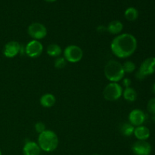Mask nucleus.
I'll list each match as a JSON object with an SVG mask.
<instances>
[{
  "instance_id": "obj_24",
  "label": "nucleus",
  "mask_w": 155,
  "mask_h": 155,
  "mask_svg": "<svg viewBox=\"0 0 155 155\" xmlns=\"http://www.w3.org/2000/svg\"><path fill=\"white\" fill-rule=\"evenodd\" d=\"M122 83H123V86H124L125 88L131 87L130 86H131L132 84V80H130V78H125V77H124V78L122 80Z\"/></svg>"
},
{
  "instance_id": "obj_13",
  "label": "nucleus",
  "mask_w": 155,
  "mask_h": 155,
  "mask_svg": "<svg viewBox=\"0 0 155 155\" xmlns=\"http://www.w3.org/2000/svg\"><path fill=\"white\" fill-rule=\"evenodd\" d=\"M133 135L139 141H147L151 136L150 130L147 127L142 125L135 127Z\"/></svg>"
},
{
  "instance_id": "obj_5",
  "label": "nucleus",
  "mask_w": 155,
  "mask_h": 155,
  "mask_svg": "<svg viewBox=\"0 0 155 155\" xmlns=\"http://www.w3.org/2000/svg\"><path fill=\"white\" fill-rule=\"evenodd\" d=\"M106 101H115L123 95V88L118 83H110L104 87L102 92Z\"/></svg>"
},
{
  "instance_id": "obj_26",
  "label": "nucleus",
  "mask_w": 155,
  "mask_h": 155,
  "mask_svg": "<svg viewBox=\"0 0 155 155\" xmlns=\"http://www.w3.org/2000/svg\"><path fill=\"white\" fill-rule=\"evenodd\" d=\"M152 92L155 95V83L153 84V86H152Z\"/></svg>"
},
{
  "instance_id": "obj_28",
  "label": "nucleus",
  "mask_w": 155,
  "mask_h": 155,
  "mask_svg": "<svg viewBox=\"0 0 155 155\" xmlns=\"http://www.w3.org/2000/svg\"><path fill=\"white\" fill-rule=\"evenodd\" d=\"M91 155H101V154H97V153H95V154H91Z\"/></svg>"
},
{
  "instance_id": "obj_11",
  "label": "nucleus",
  "mask_w": 155,
  "mask_h": 155,
  "mask_svg": "<svg viewBox=\"0 0 155 155\" xmlns=\"http://www.w3.org/2000/svg\"><path fill=\"white\" fill-rule=\"evenodd\" d=\"M145 114L140 109H134L130 113L128 117L129 122L133 127H139L143 125L145 121Z\"/></svg>"
},
{
  "instance_id": "obj_2",
  "label": "nucleus",
  "mask_w": 155,
  "mask_h": 155,
  "mask_svg": "<svg viewBox=\"0 0 155 155\" xmlns=\"http://www.w3.org/2000/svg\"><path fill=\"white\" fill-rule=\"evenodd\" d=\"M37 143L41 151L48 153L52 152L58 147V136L52 130H46L43 133L39 134Z\"/></svg>"
},
{
  "instance_id": "obj_21",
  "label": "nucleus",
  "mask_w": 155,
  "mask_h": 155,
  "mask_svg": "<svg viewBox=\"0 0 155 155\" xmlns=\"http://www.w3.org/2000/svg\"><path fill=\"white\" fill-rule=\"evenodd\" d=\"M67 65V61L64 57H58L56 58L55 60L54 61V68L57 69H63L66 67Z\"/></svg>"
},
{
  "instance_id": "obj_12",
  "label": "nucleus",
  "mask_w": 155,
  "mask_h": 155,
  "mask_svg": "<svg viewBox=\"0 0 155 155\" xmlns=\"http://www.w3.org/2000/svg\"><path fill=\"white\" fill-rule=\"evenodd\" d=\"M23 155H40L41 149L39 145L33 141H28L23 147Z\"/></svg>"
},
{
  "instance_id": "obj_9",
  "label": "nucleus",
  "mask_w": 155,
  "mask_h": 155,
  "mask_svg": "<svg viewBox=\"0 0 155 155\" xmlns=\"http://www.w3.org/2000/svg\"><path fill=\"white\" fill-rule=\"evenodd\" d=\"M132 151L135 155H150L152 151V147L147 141L138 140L133 143Z\"/></svg>"
},
{
  "instance_id": "obj_18",
  "label": "nucleus",
  "mask_w": 155,
  "mask_h": 155,
  "mask_svg": "<svg viewBox=\"0 0 155 155\" xmlns=\"http://www.w3.org/2000/svg\"><path fill=\"white\" fill-rule=\"evenodd\" d=\"M135 127H133L131 124L130 123H124L120 127V130L123 136H126V137H130L132 135H133L134 133Z\"/></svg>"
},
{
  "instance_id": "obj_17",
  "label": "nucleus",
  "mask_w": 155,
  "mask_h": 155,
  "mask_svg": "<svg viewBox=\"0 0 155 155\" xmlns=\"http://www.w3.org/2000/svg\"><path fill=\"white\" fill-rule=\"evenodd\" d=\"M47 54L50 56V57L53 58H58L60 57L61 54H62V49L61 46L58 44L52 43L50 44L47 47Z\"/></svg>"
},
{
  "instance_id": "obj_4",
  "label": "nucleus",
  "mask_w": 155,
  "mask_h": 155,
  "mask_svg": "<svg viewBox=\"0 0 155 155\" xmlns=\"http://www.w3.org/2000/svg\"><path fill=\"white\" fill-rule=\"evenodd\" d=\"M155 73V57H149L145 59L141 64L136 74V77L139 80H143L148 76Z\"/></svg>"
},
{
  "instance_id": "obj_16",
  "label": "nucleus",
  "mask_w": 155,
  "mask_h": 155,
  "mask_svg": "<svg viewBox=\"0 0 155 155\" xmlns=\"http://www.w3.org/2000/svg\"><path fill=\"white\" fill-rule=\"evenodd\" d=\"M123 97L124 99L130 102H133L137 99V92L136 89L132 87L125 88L124 90H123Z\"/></svg>"
},
{
  "instance_id": "obj_7",
  "label": "nucleus",
  "mask_w": 155,
  "mask_h": 155,
  "mask_svg": "<svg viewBox=\"0 0 155 155\" xmlns=\"http://www.w3.org/2000/svg\"><path fill=\"white\" fill-rule=\"evenodd\" d=\"M27 33L35 40H40L47 36V28L44 24L39 22L32 23L27 28Z\"/></svg>"
},
{
  "instance_id": "obj_6",
  "label": "nucleus",
  "mask_w": 155,
  "mask_h": 155,
  "mask_svg": "<svg viewBox=\"0 0 155 155\" xmlns=\"http://www.w3.org/2000/svg\"><path fill=\"white\" fill-rule=\"evenodd\" d=\"M64 58L67 62L78 63L83 59V51L80 46L76 45H70L64 50Z\"/></svg>"
},
{
  "instance_id": "obj_1",
  "label": "nucleus",
  "mask_w": 155,
  "mask_h": 155,
  "mask_svg": "<svg viewBox=\"0 0 155 155\" xmlns=\"http://www.w3.org/2000/svg\"><path fill=\"white\" fill-rule=\"evenodd\" d=\"M138 42L130 33H122L115 36L110 43L112 53L118 58H127L136 51Z\"/></svg>"
},
{
  "instance_id": "obj_3",
  "label": "nucleus",
  "mask_w": 155,
  "mask_h": 155,
  "mask_svg": "<svg viewBox=\"0 0 155 155\" xmlns=\"http://www.w3.org/2000/svg\"><path fill=\"white\" fill-rule=\"evenodd\" d=\"M104 76L110 83H118L125 77L123 64L116 60H110L104 67Z\"/></svg>"
},
{
  "instance_id": "obj_29",
  "label": "nucleus",
  "mask_w": 155,
  "mask_h": 155,
  "mask_svg": "<svg viewBox=\"0 0 155 155\" xmlns=\"http://www.w3.org/2000/svg\"><path fill=\"white\" fill-rule=\"evenodd\" d=\"M0 155H2V151L0 150Z\"/></svg>"
},
{
  "instance_id": "obj_8",
  "label": "nucleus",
  "mask_w": 155,
  "mask_h": 155,
  "mask_svg": "<svg viewBox=\"0 0 155 155\" xmlns=\"http://www.w3.org/2000/svg\"><path fill=\"white\" fill-rule=\"evenodd\" d=\"M43 51V45L39 40L33 39L26 45L25 54L31 58L39 57Z\"/></svg>"
},
{
  "instance_id": "obj_23",
  "label": "nucleus",
  "mask_w": 155,
  "mask_h": 155,
  "mask_svg": "<svg viewBox=\"0 0 155 155\" xmlns=\"http://www.w3.org/2000/svg\"><path fill=\"white\" fill-rule=\"evenodd\" d=\"M34 128H35V130H36V131L39 134L43 133L45 130H46L45 124H44V123H42V122H37V123H36V124H35V126H34Z\"/></svg>"
},
{
  "instance_id": "obj_25",
  "label": "nucleus",
  "mask_w": 155,
  "mask_h": 155,
  "mask_svg": "<svg viewBox=\"0 0 155 155\" xmlns=\"http://www.w3.org/2000/svg\"><path fill=\"white\" fill-rule=\"evenodd\" d=\"M97 31L99 32V33H103L104 31H107V27H104V26H99L97 28Z\"/></svg>"
},
{
  "instance_id": "obj_10",
  "label": "nucleus",
  "mask_w": 155,
  "mask_h": 155,
  "mask_svg": "<svg viewBox=\"0 0 155 155\" xmlns=\"http://www.w3.org/2000/svg\"><path fill=\"white\" fill-rule=\"evenodd\" d=\"M21 45L17 41H10L5 45L3 54L8 58H12L20 54Z\"/></svg>"
},
{
  "instance_id": "obj_15",
  "label": "nucleus",
  "mask_w": 155,
  "mask_h": 155,
  "mask_svg": "<svg viewBox=\"0 0 155 155\" xmlns=\"http://www.w3.org/2000/svg\"><path fill=\"white\" fill-rule=\"evenodd\" d=\"M40 104L45 108H50L53 107L56 102V98L53 94L45 93L41 96L39 99Z\"/></svg>"
},
{
  "instance_id": "obj_20",
  "label": "nucleus",
  "mask_w": 155,
  "mask_h": 155,
  "mask_svg": "<svg viewBox=\"0 0 155 155\" xmlns=\"http://www.w3.org/2000/svg\"><path fill=\"white\" fill-rule=\"evenodd\" d=\"M123 68H124L125 74H132L136 71V64L131 61H127L123 64Z\"/></svg>"
},
{
  "instance_id": "obj_14",
  "label": "nucleus",
  "mask_w": 155,
  "mask_h": 155,
  "mask_svg": "<svg viewBox=\"0 0 155 155\" xmlns=\"http://www.w3.org/2000/svg\"><path fill=\"white\" fill-rule=\"evenodd\" d=\"M124 29V24L121 21L115 20V21H110L107 27V31L112 35H117L120 34Z\"/></svg>"
},
{
  "instance_id": "obj_27",
  "label": "nucleus",
  "mask_w": 155,
  "mask_h": 155,
  "mask_svg": "<svg viewBox=\"0 0 155 155\" xmlns=\"http://www.w3.org/2000/svg\"><path fill=\"white\" fill-rule=\"evenodd\" d=\"M45 1L48 2H55L56 0H45Z\"/></svg>"
},
{
  "instance_id": "obj_22",
  "label": "nucleus",
  "mask_w": 155,
  "mask_h": 155,
  "mask_svg": "<svg viewBox=\"0 0 155 155\" xmlns=\"http://www.w3.org/2000/svg\"><path fill=\"white\" fill-rule=\"evenodd\" d=\"M147 110L151 114H155V98H152L147 104Z\"/></svg>"
},
{
  "instance_id": "obj_19",
  "label": "nucleus",
  "mask_w": 155,
  "mask_h": 155,
  "mask_svg": "<svg viewBox=\"0 0 155 155\" xmlns=\"http://www.w3.org/2000/svg\"><path fill=\"white\" fill-rule=\"evenodd\" d=\"M124 16L126 19L128 20L129 21H134L139 17V12L136 8L129 7L128 8L126 9L124 12Z\"/></svg>"
}]
</instances>
